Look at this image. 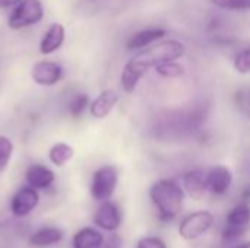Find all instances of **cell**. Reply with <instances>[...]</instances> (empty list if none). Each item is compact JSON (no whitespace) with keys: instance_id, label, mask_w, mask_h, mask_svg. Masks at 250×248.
I'll list each match as a JSON object with an SVG mask.
<instances>
[{"instance_id":"obj_1","label":"cell","mask_w":250,"mask_h":248,"mask_svg":"<svg viewBox=\"0 0 250 248\" xmlns=\"http://www.w3.org/2000/svg\"><path fill=\"white\" fill-rule=\"evenodd\" d=\"M151 200L158 210V218L161 222H170L182 210L185 193L182 187L173 180L157 181L149 191Z\"/></svg>"},{"instance_id":"obj_2","label":"cell","mask_w":250,"mask_h":248,"mask_svg":"<svg viewBox=\"0 0 250 248\" xmlns=\"http://www.w3.org/2000/svg\"><path fill=\"white\" fill-rule=\"evenodd\" d=\"M185 54H186V45L183 42L176 39H166L155 45H151L149 48L139 51L135 57L141 60L148 69H151L163 61L177 60Z\"/></svg>"},{"instance_id":"obj_3","label":"cell","mask_w":250,"mask_h":248,"mask_svg":"<svg viewBox=\"0 0 250 248\" xmlns=\"http://www.w3.org/2000/svg\"><path fill=\"white\" fill-rule=\"evenodd\" d=\"M119 183V171L113 165L98 168L91 181V196L98 202L110 200Z\"/></svg>"},{"instance_id":"obj_4","label":"cell","mask_w":250,"mask_h":248,"mask_svg":"<svg viewBox=\"0 0 250 248\" xmlns=\"http://www.w3.org/2000/svg\"><path fill=\"white\" fill-rule=\"evenodd\" d=\"M44 16V6L41 0H22L16 4L9 16V26L12 29H22L38 23Z\"/></svg>"},{"instance_id":"obj_5","label":"cell","mask_w":250,"mask_h":248,"mask_svg":"<svg viewBox=\"0 0 250 248\" xmlns=\"http://www.w3.org/2000/svg\"><path fill=\"white\" fill-rule=\"evenodd\" d=\"M214 225V215L208 210H198L188 215L179 227V234L188 241H193L208 232Z\"/></svg>"},{"instance_id":"obj_6","label":"cell","mask_w":250,"mask_h":248,"mask_svg":"<svg viewBox=\"0 0 250 248\" xmlns=\"http://www.w3.org/2000/svg\"><path fill=\"white\" fill-rule=\"evenodd\" d=\"M250 225V206L246 203L237 205L227 215V224L223 232V240L233 243L242 238Z\"/></svg>"},{"instance_id":"obj_7","label":"cell","mask_w":250,"mask_h":248,"mask_svg":"<svg viewBox=\"0 0 250 248\" xmlns=\"http://www.w3.org/2000/svg\"><path fill=\"white\" fill-rule=\"evenodd\" d=\"M40 203V194L37 189L26 186L21 187L10 200V213L15 218H25L32 213Z\"/></svg>"},{"instance_id":"obj_8","label":"cell","mask_w":250,"mask_h":248,"mask_svg":"<svg viewBox=\"0 0 250 248\" xmlns=\"http://www.w3.org/2000/svg\"><path fill=\"white\" fill-rule=\"evenodd\" d=\"M94 224L107 232H114L122 225V212L117 203L105 200L100 205L94 215Z\"/></svg>"},{"instance_id":"obj_9","label":"cell","mask_w":250,"mask_h":248,"mask_svg":"<svg viewBox=\"0 0 250 248\" xmlns=\"http://www.w3.org/2000/svg\"><path fill=\"white\" fill-rule=\"evenodd\" d=\"M32 80L40 86H54L63 76V69L48 60H42L34 64L31 70Z\"/></svg>"},{"instance_id":"obj_10","label":"cell","mask_w":250,"mask_h":248,"mask_svg":"<svg viewBox=\"0 0 250 248\" xmlns=\"http://www.w3.org/2000/svg\"><path fill=\"white\" fill-rule=\"evenodd\" d=\"M149 69L141 61L138 60L135 56L125 64L123 67V72H122V77H120V82H122V86H123V91L127 92V94H133L138 83L141 82V79L146 75Z\"/></svg>"},{"instance_id":"obj_11","label":"cell","mask_w":250,"mask_h":248,"mask_svg":"<svg viewBox=\"0 0 250 248\" xmlns=\"http://www.w3.org/2000/svg\"><path fill=\"white\" fill-rule=\"evenodd\" d=\"M25 180L28 186L37 189V190H45L53 186L56 180V174L45 165L41 164H34L29 165L26 172H25Z\"/></svg>"},{"instance_id":"obj_12","label":"cell","mask_w":250,"mask_h":248,"mask_svg":"<svg viewBox=\"0 0 250 248\" xmlns=\"http://www.w3.org/2000/svg\"><path fill=\"white\" fill-rule=\"evenodd\" d=\"M233 183L231 171L224 165H217L208 171V190L217 196L227 193Z\"/></svg>"},{"instance_id":"obj_13","label":"cell","mask_w":250,"mask_h":248,"mask_svg":"<svg viewBox=\"0 0 250 248\" xmlns=\"http://www.w3.org/2000/svg\"><path fill=\"white\" fill-rule=\"evenodd\" d=\"M185 189L193 199H202L208 190V172L205 170L196 168L185 174L183 177Z\"/></svg>"},{"instance_id":"obj_14","label":"cell","mask_w":250,"mask_h":248,"mask_svg":"<svg viewBox=\"0 0 250 248\" xmlns=\"http://www.w3.org/2000/svg\"><path fill=\"white\" fill-rule=\"evenodd\" d=\"M117 102H119L117 92L114 89H105L89 105L91 115L94 118H105L113 111Z\"/></svg>"},{"instance_id":"obj_15","label":"cell","mask_w":250,"mask_h":248,"mask_svg":"<svg viewBox=\"0 0 250 248\" xmlns=\"http://www.w3.org/2000/svg\"><path fill=\"white\" fill-rule=\"evenodd\" d=\"M64 37H66V29L62 23H53L47 32L44 34L41 42H40V51L41 54H53L54 51H57L63 42H64Z\"/></svg>"},{"instance_id":"obj_16","label":"cell","mask_w":250,"mask_h":248,"mask_svg":"<svg viewBox=\"0 0 250 248\" xmlns=\"http://www.w3.org/2000/svg\"><path fill=\"white\" fill-rule=\"evenodd\" d=\"M63 237H64V234L62 229L54 228V227H45V228H41V229L35 231L34 234H31L28 241L32 247L45 248L59 244L63 240Z\"/></svg>"},{"instance_id":"obj_17","label":"cell","mask_w":250,"mask_h":248,"mask_svg":"<svg viewBox=\"0 0 250 248\" xmlns=\"http://www.w3.org/2000/svg\"><path fill=\"white\" fill-rule=\"evenodd\" d=\"M72 246L73 248H101L104 246V237L98 229L85 227L73 235Z\"/></svg>"},{"instance_id":"obj_18","label":"cell","mask_w":250,"mask_h":248,"mask_svg":"<svg viewBox=\"0 0 250 248\" xmlns=\"http://www.w3.org/2000/svg\"><path fill=\"white\" fill-rule=\"evenodd\" d=\"M166 29L163 28H148L144 29L141 32H136L135 35H132L126 44V47L129 50H138V48H144L151 45L152 42L161 39L163 37H166Z\"/></svg>"},{"instance_id":"obj_19","label":"cell","mask_w":250,"mask_h":248,"mask_svg":"<svg viewBox=\"0 0 250 248\" xmlns=\"http://www.w3.org/2000/svg\"><path fill=\"white\" fill-rule=\"evenodd\" d=\"M75 155V151L70 145L59 142L56 145H53L48 151V159L53 165L56 167H63L66 165Z\"/></svg>"},{"instance_id":"obj_20","label":"cell","mask_w":250,"mask_h":248,"mask_svg":"<svg viewBox=\"0 0 250 248\" xmlns=\"http://www.w3.org/2000/svg\"><path fill=\"white\" fill-rule=\"evenodd\" d=\"M154 69L160 76L168 77V79H177V77H182L185 75V67L182 64L176 63V60L163 61V63L157 64Z\"/></svg>"},{"instance_id":"obj_21","label":"cell","mask_w":250,"mask_h":248,"mask_svg":"<svg viewBox=\"0 0 250 248\" xmlns=\"http://www.w3.org/2000/svg\"><path fill=\"white\" fill-rule=\"evenodd\" d=\"M234 102L237 110L250 118V86H243L236 91L234 94Z\"/></svg>"},{"instance_id":"obj_22","label":"cell","mask_w":250,"mask_h":248,"mask_svg":"<svg viewBox=\"0 0 250 248\" xmlns=\"http://www.w3.org/2000/svg\"><path fill=\"white\" fill-rule=\"evenodd\" d=\"M13 153V143L9 137L0 136V172H3L12 158Z\"/></svg>"},{"instance_id":"obj_23","label":"cell","mask_w":250,"mask_h":248,"mask_svg":"<svg viewBox=\"0 0 250 248\" xmlns=\"http://www.w3.org/2000/svg\"><path fill=\"white\" fill-rule=\"evenodd\" d=\"M212 4L226 10H249L250 0H209Z\"/></svg>"},{"instance_id":"obj_24","label":"cell","mask_w":250,"mask_h":248,"mask_svg":"<svg viewBox=\"0 0 250 248\" xmlns=\"http://www.w3.org/2000/svg\"><path fill=\"white\" fill-rule=\"evenodd\" d=\"M234 69L242 75L250 73V48L239 53L234 58Z\"/></svg>"},{"instance_id":"obj_25","label":"cell","mask_w":250,"mask_h":248,"mask_svg":"<svg viewBox=\"0 0 250 248\" xmlns=\"http://www.w3.org/2000/svg\"><path fill=\"white\" fill-rule=\"evenodd\" d=\"M88 104H89V98H88V95L81 94V95L75 96V98H73V101L70 102V107H69L70 114H72L73 117H79V115L85 111V108L88 107Z\"/></svg>"},{"instance_id":"obj_26","label":"cell","mask_w":250,"mask_h":248,"mask_svg":"<svg viewBox=\"0 0 250 248\" xmlns=\"http://www.w3.org/2000/svg\"><path fill=\"white\" fill-rule=\"evenodd\" d=\"M136 248H167L166 243L157 237H145L138 241Z\"/></svg>"},{"instance_id":"obj_27","label":"cell","mask_w":250,"mask_h":248,"mask_svg":"<svg viewBox=\"0 0 250 248\" xmlns=\"http://www.w3.org/2000/svg\"><path fill=\"white\" fill-rule=\"evenodd\" d=\"M104 248H122V238L117 234H113L105 243H104Z\"/></svg>"},{"instance_id":"obj_28","label":"cell","mask_w":250,"mask_h":248,"mask_svg":"<svg viewBox=\"0 0 250 248\" xmlns=\"http://www.w3.org/2000/svg\"><path fill=\"white\" fill-rule=\"evenodd\" d=\"M22 0H0V9H9L12 6L19 4Z\"/></svg>"},{"instance_id":"obj_29","label":"cell","mask_w":250,"mask_h":248,"mask_svg":"<svg viewBox=\"0 0 250 248\" xmlns=\"http://www.w3.org/2000/svg\"><path fill=\"white\" fill-rule=\"evenodd\" d=\"M236 248H250V241L249 243H245V244H240V246H237Z\"/></svg>"}]
</instances>
